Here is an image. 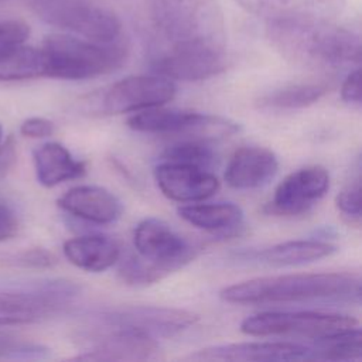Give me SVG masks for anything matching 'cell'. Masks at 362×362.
<instances>
[{
  "label": "cell",
  "instance_id": "6da1fadb",
  "mask_svg": "<svg viewBox=\"0 0 362 362\" xmlns=\"http://www.w3.org/2000/svg\"><path fill=\"white\" fill-rule=\"evenodd\" d=\"M270 44L288 61L308 68L361 62V35L335 18L288 17L264 21Z\"/></svg>",
  "mask_w": 362,
  "mask_h": 362
},
{
  "label": "cell",
  "instance_id": "7a4b0ae2",
  "mask_svg": "<svg viewBox=\"0 0 362 362\" xmlns=\"http://www.w3.org/2000/svg\"><path fill=\"white\" fill-rule=\"evenodd\" d=\"M361 277L348 272L297 273L256 277L225 287L221 298L233 304L311 300H359Z\"/></svg>",
  "mask_w": 362,
  "mask_h": 362
},
{
  "label": "cell",
  "instance_id": "3957f363",
  "mask_svg": "<svg viewBox=\"0 0 362 362\" xmlns=\"http://www.w3.org/2000/svg\"><path fill=\"white\" fill-rule=\"evenodd\" d=\"M42 76L58 79H89L120 68L127 58L122 38L98 42L68 33L47 35L38 47Z\"/></svg>",
  "mask_w": 362,
  "mask_h": 362
},
{
  "label": "cell",
  "instance_id": "277c9868",
  "mask_svg": "<svg viewBox=\"0 0 362 362\" xmlns=\"http://www.w3.org/2000/svg\"><path fill=\"white\" fill-rule=\"evenodd\" d=\"M156 40L163 47L185 42L225 45L223 14L216 0H146Z\"/></svg>",
  "mask_w": 362,
  "mask_h": 362
},
{
  "label": "cell",
  "instance_id": "5b68a950",
  "mask_svg": "<svg viewBox=\"0 0 362 362\" xmlns=\"http://www.w3.org/2000/svg\"><path fill=\"white\" fill-rule=\"evenodd\" d=\"M48 25L98 42L122 38V21L110 10L89 0H24Z\"/></svg>",
  "mask_w": 362,
  "mask_h": 362
},
{
  "label": "cell",
  "instance_id": "8992f818",
  "mask_svg": "<svg viewBox=\"0 0 362 362\" xmlns=\"http://www.w3.org/2000/svg\"><path fill=\"white\" fill-rule=\"evenodd\" d=\"M95 332H129L154 339L174 337L198 321V315L171 307L124 305L95 315Z\"/></svg>",
  "mask_w": 362,
  "mask_h": 362
},
{
  "label": "cell",
  "instance_id": "52a82bcc",
  "mask_svg": "<svg viewBox=\"0 0 362 362\" xmlns=\"http://www.w3.org/2000/svg\"><path fill=\"white\" fill-rule=\"evenodd\" d=\"M356 327H359L358 320L344 314L269 311L245 318L240 331L252 337H304L315 341Z\"/></svg>",
  "mask_w": 362,
  "mask_h": 362
},
{
  "label": "cell",
  "instance_id": "ba28073f",
  "mask_svg": "<svg viewBox=\"0 0 362 362\" xmlns=\"http://www.w3.org/2000/svg\"><path fill=\"white\" fill-rule=\"evenodd\" d=\"M79 293L81 288L71 281H49L30 290L0 291V327L51 318L66 310Z\"/></svg>",
  "mask_w": 362,
  "mask_h": 362
},
{
  "label": "cell",
  "instance_id": "9c48e42d",
  "mask_svg": "<svg viewBox=\"0 0 362 362\" xmlns=\"http://www.w3.org/2000/svg\"><path fill=\"white\" fill-rule=\"evenodd\" d=\"M151 68L171 81L208 79L226 68L225 45L198 41L161 47L153 57Z\"/></svg>",
  "mask_w": 362,
  "mask_h": 362
},
{
  "label": "cell",
  "instance_id": "30bf717a",
  "mask_svg": "<svg viewBox=\"0 0 362 362\" xmlns=\"http://www.w3.org/2000/svg\"><path fill=\"white\" fill-rule=\"evenodd\" d=\"M127 126L136 132L158 134H199L204 139L229 136L238 132V124L211 115L192 110H177L153 106L127 119Z\"/></svg>",
  "mask_w": 362,
  "mask_h": 362
},
{
  "label": "cell",
  "instance_id": "8fae6325",
  "mask_svg": "<svg viewBox=\"0 0 362 362\" xmlns=\"http://www.w3.org/2000/svg\"><path fill=\"white\" fill-rule=\"evenodd\" d=\"M174 82L161 75H137L120 79L106 88L99 96L98 112L120 115L161 106L175 96Z\"/></svg>",
  "mask_w": 362,
  "mask_h": 362
},
{
  "label": "cell",
  "instance_id": "7c38bea8",
  "mask_svg": "<svg viewBox=\"0 0 362 362\" xmlns=\"http://www.w3.org/2000/svg\"><path fill=\"white\" fill-rule=\"evenodd\" d=\"M133 243L141 259L153 263L165 274L191 262L197 250L171 226L156 218H147L136 226Z\"/></svg>",
  "mask_w": 362,
  "mask_h": 362
},
{
  "label": "cell",
  "instance_id": "4fadbf2b",
  "mask_svg": "<svg viewBox=\"0 0 362 362\" xmlns=\"http://www.w3.org/2000/svg\"><path fill=\"white\" fill-rule=\"evenodd\" d=\"M329 174L321 165H308L288 174L274 189L266 212L296 216L310 211L328 191Z\"/></svg>",
  "mask_w": 362,
  "mask_h": 362
},
{
  "label": "cell",
  "instance_id": "5bb4252c",
  "mask_svg": "<svg viewBox=\"0 0 362 362\" xmlns=\"http://www.w3.org/2000/svg\"><path fill=\"white\" fill-rule=\"evenodd\" d=\"M154 178L160 191L178 202L202 201L219 189L218 178L202 167L163 161L154 168Z\"/></svg>",
  "mask_w": 362,
  "mask_h": 362
},
{
  "label": "cell",
  "instance_id": "9a60e30c",
  "mask_svg": "<svg viewBox=\"0 0 362 362\" xmlns=\"http://www.w3.org/2000/svg\"><path fill=\"white\" fill-rule=\"evenodd\" d=\"M310 348L291 342H238L199 349L187 356L192 361H301L308 359Z\"/></svg>",
  "mask_w": 362,
  "mask_h": 362
},
{
  "label": "cell",
  "instance_id": "2e32d148",
  "mask_svg": "<svg viewBox=\"0 0 362 362\" xmlns=\"http://www.w3.org/2000/svg\"><path fill=\"white\" fill-rule=\"evenodd\" d=\"M92 346L74 359L81 361H146L157 356L154 338L129 332H93Z\"/></svg>",
  "mask_w": 362,
  "mask_h": 362
},
{
  "label": "cell",
  "instance_id": "e0dca14e",
  "mask_svg": "<svg viewBox=\"0 0 362 362\" xmlns=\"http://www.w3.org/2000/svg\"><path fill=\"white\" fill-rule=\"evenodd\" d=\"M279 170L276 154L260 146L238 148L226 167L225 181L236 189H252L266 185Z\"/></svg>",
  "mask_w": 362,
  "mask_h": 362
},
{
  "label": "cell",
  "instance_id": "ac0fdd59",
  "mask_svg": "<svg viewBox=\"0 0 362 362\" xmlns=\"http://www.w3.org/2000/svg\"><path fill=\"white\" fill-rule=\"evenodd\" d=\"M57 204L65 212L98 225L115 222L123 211L120 199L113 192L96 185L74 187L61 195Z\"/></svg>",
  "mask_w": 362,
  "mask_h": 362
},
{
  "label": "cell",
  "instance_id": "d6986e66",
  "mask_svg": "<svg viewBox=\"0 0 362 362\" xmlns=\"http://www.w3.org/2000/svg\"><path fill=\"white\" fill-rule=\"evenodd\" d=\"M247 13L269 20L288 17L337 18L346 0H233Z\"/></svg>",
  "mask_w": 362,
  "mask_h": 362
},
{
  "label": "cell",
  "instance_id": "ffe728a7",
  "mask_svg": "<svg viewBox=\"0 0 362 362\" xmlns=\"http://www.w3.org/2000/svg\"><path fill=\"white\" fill-rule=\"evenodd\" d=\"M65 257L76 267L86 272H105L120 259L119 243L105 235H82L64 243Z\"/></svg>",
  "mask_w": 362,
  "mask_h": 362
},
{
  "label": "cell",
  "instance_id": "44dd1931",
  "mask_svg": "<svg viewBox=\"0 0 362 362\" xmlns=\"http://www.w3.org/2000/svg\"><path fill=\"white\" fill-rule=\"evenodd\" d=\"M33 160L38 182L48 188L79 178L86 173V164L75 160L66 147L55 141L37 147L33 153Z\"/></svg>",
  "mask_w": 362,
  "mask_h": 362
},
{
  "label": "cell",
  "instance_id": "7402d4cb",
  "mask_svg": "<svg viewBox=\"0 0 362 362\" xmlns=\"http://www.w3.org/2000/svg\"><path fill=\"white\" fill-rule=\"evenodd\" d=\"M335 252L337 247L328 242L307 239L277 243L255 253L253 257L260 263L272 266H296L320 260Z\"/></svg>",
  "mask_w": 362,
  "mask_h": 362
},
{
  "label": "cell",
  "instance_id": "603a6c76",
  "mask_svg": "<svg viewBox=\"0 0 362 362\" xmlns=\"http://www.w3.org/2000/svg\"><path fill=\"white\" fill-rule=\"evenodd\" d=\"M178 215L189 225L211 232L239 228L243 221V211L232 202L184 205L178 208Z\"/></svg>",
  "mask_w": 362,
  "mask_h": 362
},
{
  "label": "cell",
  "instance_id": "cb8c5ba5",
  "mask_svg": "<svg viewBox=\"0 0 362 362\" xmlns=\"http://www.w3.org/2000/svg\"><path fill=\"white\" fill-rule=\"evenodd\" d=\"M362 358V335L359 327L315 339V344L310 348L308 359L322 361H354Z\"/></svg>",
  "mask_w": 362,
  "mask_h": 362
},
{
  "label": "cell",
  "instance_id": "d4e9b609",
  "mask_svg": "<svg viewBox=\"0 0 362 362\" xmlns=\"http://www.w3.org/2000/svg\"><path fill=\"white\" fill-rule=\"evenodd\" d=\"M42 78V64L38 47L18 45L0 58V82Z\"/></svg>",
  "mask_w": 362,
  "mask_h": 362
},
{
  "label": "cell",
  "instance_id": "484cf974",
  "mask_svg": "<svg viewBox=\"0 0 362 362\" xmlns=\"http://www.w3.org/2000/svg\"><path fill=\"white\" fill-rule=\"evenodd\" d=\"M328 90L322 83H294L276 89L260 99V105L274 109H298L320 100Z\"/></svg>",
  "mask_w": 362,
  "mask_h": 362
},
{
  "label": "cell",
  "instance_id": "4316f807",
  "mask_svg": "<svg viewBox=\"0 0 362 362\" xmlns=\"http://www.w3.org/2000/svg\"><path fill=\"white\" fill-rule=\"evenodd\" d=\"M161 158L163 161L184 163L206 168L215 161V153L212 146L208 143V139L194 137L168 146L163 151Z\"/></svg>",
  "mask_w": 362,
  "mask_h": 362
},
{
  "label": "cell",
  "instance_id": "83f0119b",
  "mask_svg": "<svg viewBox=\"0 0 362 362\" xmlns=\"http://www.w3.org/2000/svg\"><path fill=\"white\" fill-rule=\"evenodd\" d=\"M119 276L126 284L146 286L163 279L165 273L153 263L141 259L139 255H130L122 259L119 266Z\"/></svg>",
  "mask_w": 362,
  "mask_h": 362
},
{
  "label": "cell",
  "instance_id": "f1b7e54d",
  "mask_svg": "<svg viewBox=\"0 0 362 362\" xmlns=\"http://www.w3.org/2000/svg\"><path fill=\"white\" fill-rule=\"evenodd\" d=\"M338 211L352 225L361 223V177L359 174L351 181L335 199Z\"/></svg>",
  "mask_w": 362,
  "mask_h": 362
},
{
  "label": "cell",
  "instance_id": "f546056e",
  "mask_svg": "<svg viewBox=\"0 0 362 362\" xmlns=\"http://www.w3.org/2000/svg\"><path fill=\"white\" fill-rule=\"evenodd\" d=\"M30 35V27L18 20L0 21V58L24 44Z\"/></svg>",
  "mask_w": 362,
  "mask_h": 362
},
{
  "label": "cell",
  "instance_id": "4dcf8cb0",
  "mask_svg": "<svg viewBox=\"0 0 362 362\" xmlns=\"http://www.w3.org/2000/svg\"><path fill=\"white\" fill-rule=\"evenodd\" d=\"M10 262L23 267L45 269L52 267L57 263V257L45 249H27L10 257Z\"/></svg>",
  "mask_w": 362,
  "mask_h": 362
},
{
  "label": "cell",
  "instance_id": "1f68e13d",
  "mask_svg": "<svg viewBox=\"0 0 362 362\" xmlns=\"http://www.w3.org/2000/svg\"><path fill=\"white\" fill-rule=\"evenodd\" d=\"M44 349L38 345L25 342L23 339H20L18 337H16L14 334H11L8 329H3V327H0V355H6V354H41Z\"/></svg>",
  "mask_w": 362,
  "mask_h": 362
},
{
  "label": "cell",
  "instance_id": "d6a6232c",
  "mask_svg": "<svg viewBox=\"0 0 362 362\" xmlns=\"http://www.w3.org/2000/svg\"><path fill=\"white\" fill-rule=\"evenodd\" d=\"M55 127L54 123L45 117H40V116H33L25 119L21 126H20V133L25 137H31V139H42V137H48L54 133Z\"/></svg>",
  "mask_w": 362,
  "mask_h": 362
},
{
  "label": "cell",
  "instance_id": "836d02e7",
  "mask_svg": "<svg viewBox=\"0 0 362 362\" xmlns=\"http://www.w3.org/2000/svg\"><path fill=\"white\" fill-rule=\"evenodd\" d=\"M18 232V219L14 211L0 202V242L13 239Z\"/></svg>",
  "mask_w": 362,
  "mask_h": 362
},
{
  "label": "cell",
  "instance_id": "e575fe53",
  "mask_svg": "<svg viewBox=\"0 0 362 362\" xmlns=\"http://www.w3.org/2000/svg\"><path fill=\"white\" fill-rule=\"evenodd\" d=\"M341 96L345 102L361 103V71H359V68L351 71L348 74V76L345 78L342 88H341Z\"/></svg>",
  "mask_w": 362,
  "mask_h": 362
},
{
  "label": "cell",
  "instance_id": "d590c367",
  "mask_svg": "<svg viewBox=\"0 0 362 362\" xmlns=\"http://www.w3.org/2000/svg\"><path fill=\"white\" fill-rule=\"evenodd\" d=\"M17 161V146L13 136L0 144V178L6 177Z\"/></svg>",
  "mask_w": 362,
  "mask_h": 362
},
{
  "label": "cell",
  "instance_id": "8d00e7d4",
  "mask_svg": "<svg viewBox=\"0 0 362 362\" xmlns=\"http://www.w3.org/2000/svg\"><path fill=\"white\" fill-rule=\"evenodd\" d=\"M0 141H1V126H0Z\"/></svg>",
  "mask_w": 362,
  "mask_h": 362
},
{
  "label": "cell",
  "instance_id": "74e56055",
  "mask_svg": "<svg viewBox=\"0 0 362 362\" xmlns=\"http://www.w3.org/2000/svg\"><path fill=\"white\" fill-rule=\"evenodd\" d=\"M3 1H7V0H0V3H3Z\"/></svg>",
  "mask_w": 362,
  "mask_h": 362
}]
</instances>
